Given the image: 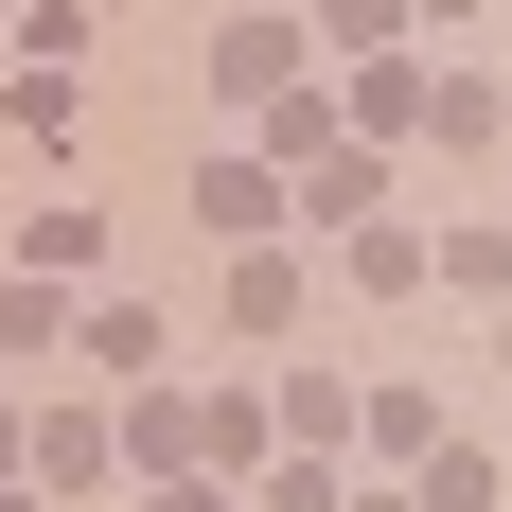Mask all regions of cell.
<instances>
[{"mask_svg": "<svg viewBox=\"0 0 512 512\" xmlns=\"http://www.w3.org/2000/svg\"><path fill=\"white\" fill-rule=\"evenodd\" d=\"M106 460H124V424H106V407H36V424H18V477H36V495H89Z\"/></svg>", "mask_w": 512, "mask_h": 512, "instance_id": "1", "label": "cell"}, {"mask_svg": "<svg viewBox=\"0 0 512 512\" xmlns=\"http://www.w3.org/2000/svg\"><path fill=\"white\" fill-rule=\"evenodd\" d=\"M283 424H265V389H177V460L195 477H230V460H265Z\"/></svg>", "mask_w": 512, "mask_h": 512, "instance_id": "2", "label": "cell"}, {"mask_svg": "<svg viewBox=\"0 0 512 512\" xmlns=\"http://www.w3.org/2000/svg\"><path fill=\"white\" fill-rule=\"evenodd\" d=\"M195 230H212V248H265V230H283V159H212V177H195Z\"/></svg>", "mask_w": 512, "mask_h": 512, "instance_id": "3", "label": "cell"}, {"mask_svg": "<svg viewBox=\"0 0 512 512\" xmlns=\"http://www.w3.org/2000/svg\"><path fill=\"white\" fill-rule=\"evenodd\" d=\"M301 18H230V36H212V89H230V106H265V89H301Z\"/></svg>", "mask_w": 512, "mask_h": 512, "instance_id": "4", "label": "cell"}, {"mask_svg": "<svg viewBox=\"0 0 512 512\" xmlns=\"http://www.w3.org/2000/svg\"><path fill=\"white\" fill-rule=\"evenodd\" d=\"M0 124H18L36 159H71V142H89V89H71L53 53H18V89H0Z\"/></svg>", "mask_w": 512, "mask_h": 512, "instance_id": "5", "label": "cell"}, {"mask_svg": "<svg viewBox=\"0 0 512 512\" xmlns=\"http://www.w3.org/2000/svg\"><path fill=\"white\" fill-rule=\"evenodd\" d=\"M265 424H283L301 460H354V389H336V371H283V389H265Z\"/></svg>", "mask_w": 512, "mask_h": 512, "instance_id": "6", "label": "cell"}, {"mask_svg": "<svg viewBox=\"0 0 512 512\" xmlns=\"http://www.w3.org/2000/svg\"><path fill=\"white\" fill-rule=\"evenodd\" d=\"M424 89H442V71H407V53H371L336 124H354V142H424Z\"/></svg>", "mask_w": 512, "mask_h": 512, "instance_id": "7", "label": "cell"}, {"mask_svg": "<svg viewBox=\"0 0 512 512\" xmlns=\"http://www.w3.org/2000/svg\"><path fill=\"white\" fill-rule=\"evenodd\" d=\"M301 318V248L265 230V248H230V336H283Z\"/></svg>", "mask_w": 512, "mask_h": 512, "instance_id": "8", "label": "cell"}, {"mask_svg": "<svg viewBox=\"0 0 512 512\" xmlns=\"http://www.w3.org/2000/svg\"><path fill=\"white\" fill-rule=\"evenodd\" d=\"M18 265H36V283H89V265H106V212H89V195H53L36 230H18Z\"/></svg>", "mask_w": 512, "mask_h": 512, "instance_id": "9", "label": "cell"}, {"mask_svg": "<svg viewBox=\"0 0 512 512\" xmlns=\"http://www.w3.org/2000/svg\"><path fill=\"white\" fill-rule=\"evenodd\" d=\"M354 442L371 460H424V442H442V389H354Z\"/></svg>", "mask_w": 512, "mask_h": 512, "instance_id": "10", "label": "cell"}, {"mask_svg": "<svg viewBox=\"0 0 512 512\" xmlns=\"http://www.w3.org/2000/svg\"><path fill=\"white\" fill-rule=\"evenodd\" d=\"M407 495H424V512H495V460H477L460 424H442V442H424V460H407Z\"/></svg>", "mask_w": 512, "mask_h": 512, "instance_id": "11", "label": "cell"}, {"mask_svg": "<svg viewBox=\"0 0 512 512\" xmlns=\"http://www.w3.org/2000/svg\"><path fill=\"white\" fill-rule=\"evenodd\" d=\"M424 283H460V301H512V230H442V248H424Z\"/></svg>", "mask_w": 512, "mask_h": 512, "instance_id": "12", "label": "cell"}, {"mask_svg": "<svg viewBox=\"0 0 512 512\" xmlns=\"http://www.w3.org/2000/svg\"><path fill=\"white\" fill-rule=\"evenodd\" d=\"M71 336H89V371H159V318L142 301H71Z\"/></svg>", "mask_w": 512, "mask_h": 512, "instance_id": "13", "label": "cell"}, {"mask_svg": "<svg viewBox=\"0 0 512 512\" xmlns=\"http://www.w3.org/2000/svg\"><path fill=\"white\" fill-rule=\"evenodd\" d=\"M53 336H71V301H53L36 265H18V283H0V371H18V354H53Z\"/></svg>", "mask_w": 512, "mask_h": 512, "instance_id": "14", "label": "cell"}, {"mask_svg": "<svg viewBox=\"0 0 512 512\" xmlns=\"http://www.w3.org/2000/svg\"><path fill=\"white\" fill-rule=\"evenodd\" d=\"M336 248H354L371 301H407V283H424V230H389V212H371V230H336Z\"/></svg>", "mask_w": 512, "mask_h": 512, "instance_id": "15", "label": "cell"}, {"mask_svg": "<svg viewBox=\"0 0 512 512\" xmlns=\"http://www.w3.org/2000/svg\"><path fill=\"white\" fill-rule=\"evenodd\" d=\"M301 36H336V53H389V36H407V0H318Z\"/></svg>", "mask_w": 512, "mask_h": 512, "instance_id": "16", "label": "cell"}, {"mask_svg": "<svg viewBox=\"0 0 512 512\" xmlns=\"http://www.w3.org/2000/svg\"><path fill=\"white\" fill-rule=\"evenodd\" d=\"M159 512H230V477H195V460H177V477H159Z\"/></svg>", "mask_w": 512, "mask_h": 512, "instance_id": "17", "label": "cell"}, {"mask_svg": "<svg viewBox=\"0 0 512 512\" xmlns=\"http://www.w3.org/2000/svg\"><path fill=\"white\" fill-rule=\"evenodd\" d=\"M336 512H424V495H336Z\"/></svg>", "mask_w": 512, "mask_h": 512, "instance_id": "18", "label": "cell"}, {"mask_svg": "<svg viewBox=\"0 0 512 512\" xmlns=\"http://www.w3.org/2000/svg\"><path fill=\"white\" fill-rule=\"evenodd\" d=\"M0 477H18V407H0Z\"/></svg>", "mask_w": 512, "mask_h": 512, "instance_id": "19", "label": "cell"}, {"mask_svg": "<svg viewBox=\"0 0 512 512\" xmlns=\"http://www.w3.org/2000/svg\"><path fill=\"white\" fill-rule=\"evenodd\" d=\"M407 18H477V0H407Z\"/></svg>", "mask_w": 512, "mask_h": 512, "instance_id": "20", "label": "cell"}, {"mask_svg": "<svg viewBox=\"0 0 512 512\" xmlns=\"http://www.w3.org/2000/svg\"><path fill=\"white\" fill-rule=\"evenodd\" d=\"M0 512H36V477H0Z\"/></svg>", "mask_w": 512, "mask_h": 512, "instance_id": "21", "label": "cell"}, {"mask_svg": "<svg viewBox=\"0 0 512 512\" xmlns=\"http://www.w3.org/2000/svg\"><path fill=\"white\" fill-rule=\"evenodd\" d=\"M495 354H512V318H495Z\"/></svg>", "mask_w": 512, "mask_h": 512, "instance_id": "22", "label": "cell"}]
</instances>
